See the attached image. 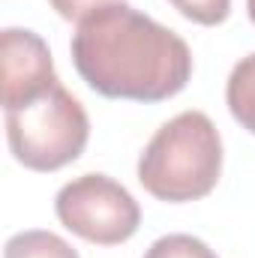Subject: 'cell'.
<instances>
[{"mask_svg":"<svg viewBox=\"0 0 255 258\" xmlns=\"http://www.w3.org/2000/svg\"><path fill=\"white\" fill-rule=\"evenodd\" d=\"M6 138L24 168L57 171L84 153L90 120L84 105L57 81L36 99L6 111Z\"/></svg>","mask_w":255,"mask_h":258,"instance_id":"cell-3","label":"cell"},{"mask_svg":"<svg viewBox=\"0 0 255 258\" xmlns=\"http://www.w3.org/2000/svg\"><path fill=\"white\" fill-rule=\"evenodd\" d=\"M246 9H249V18H252V24H255V0H246Z\"/></svg>","mask_w":255,"mask_h":258,"instance_id":"cell-11","label":"cell"},{"mask_svg":"<svg viewBox=\"0 0 255 258\" xmlns=\"http://www.w3.org/2000/svg\"><path fill=\"white\" fill-rule=\"evenodd\" d=\"M222 174V138L204 111H180L156 129L138 156V180L168 204L198 201Z\"/></svg>","mask_w":255,"mask_h":258,"instance_id":"cell-2","label":"cell"},{"mask_svg":"<svg viewBox=\"0 0 255 258\" xmlns=\"http://www.w3.org/2000/svg\"><path fill=\"white\" fill-rule=\"evenodd\" d=\"M183 18H189L195 24H204V27H213V24H222L231 12V0H168Z\"/></svg>","mask_w":255,"mask_h":258,"instance_id":"cell-9","label":"cell"},{"mask_svg":"<svg viewBox=\"0 0 255 258\" xmlns=\"http://www.w3.org/2000/svg\"><path fill=\"white\" fill-rule=\"evenodd\" d=\"M0 63H3V108H18L51 84H57V72L51 63V51L45 39L33 30L6 27L0 33Z\"/></svg>","mask_w":255,"mask_h":258,"instance_id":"cell-5","label":"cell"},{"mask_svg":"<svg viewBox=\"0 0 255 258\" xmlns=\"http://www.w3.org/2000/svg\"><path fill=\"white\" fill-rule=\"evenodd\" d=\"M54 210L63 228L99 246L129 240L141 222L138 201L108 174H81L69 180L54 198Z\"/></svg>","mask_w":255,"mask_h":258,"instance_id":"cell-4","label":"cell"},{"mask_svg":"<svg viewBox=\"0 0 255 258\" xmlns=\"http://www.w3.org/2000/svg\"><path fill=\"white\" fill-rule=\"evenodd\" d=\"M51 3V9L66 18V21H81V18H87L90 12H96V9H102V6H111V3H126V0H48Z\"/></svg>","mask_w":255,"mask_h":258,"instance_id":"cell-10","label":"cell"},{"mask_svg":"<svg viewBox=\"0 0 255 258\" xmlns=\"http://www.w3.org/2000/svg\"><path fill=\"white\" fill-rule=\"evenodd\" d=\"M225 102L231 117L255 135V54H246L231 69L225 84Z\"/></svg>","mask_w":255,"mask_h":258,"instance_id":"cell-6","label":"cell"},{"mask_svg":"<svg viewBox=\"0 0 255 258\" xmlns=\"http://www.w3.org/2000/svg\"><path fill=\"white\" fill-rule=\"evenodd\" d=\"M69 51L87 87L108 99L162 102L177 96L192 75L183 36L129 3H111L81 18Z\"/></svg>","mask_w":255,"mask_h":258,"instance_id":"cell-1","label":"cell"},{"mask_svg":"<svg viewBox=\"0 0 255 258\" xmlns=\"http://www.w3.org/2000/svg\"><path fill=\"white\" fill-rule=\"evenodd\" d=\"M144 258H216V252L192 234H165L144 252Z\"/></svg>","mask_w":255,"mask_h":258,"instance_id":"cell-8","label":"cell"},{"mask_svg":"<svg viewBox=\"0 0 255 258\" xmlns=\"http://www.w3.org/2000/svg\"><path fill=\"white\" fill-rule=\"evenodd\" d=\"M3 258H78V252L54 231H18L6 240Z\"/></svg>","mask_w":255,"mask_h":258,"instance_id":"cell-7","label":"cell"}]
</instances>
